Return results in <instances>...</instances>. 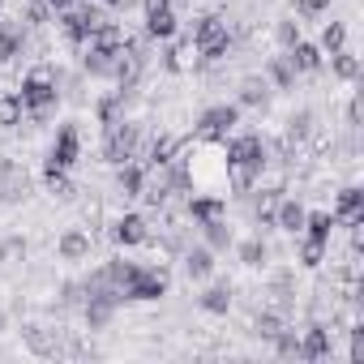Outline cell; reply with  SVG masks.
Instances as JSON below:
<instances>
[{
  "mask_svg": "<svg viewBox=\"0 0 364 364\" xmlns=\"http://www.w3.org/2000/svg\"><path fill=\"white\" fill-rule=\"evenodd\" d=\"M223 146H228V180L236 189H253V180L266 167V141L257 133H240V137H228Z\"/></svg>",
  "mask_w": 364,
  "mask_h": 364,
  "instance_id": "obj_1",
  "label": "cell"
},
{
  "mask_svg": "<svg viewBox=\"0 0 364 364\" xmlns=\"http://www.w3.org/2000/svg\"><path fill=\"white\" fill-rule=\"evenodd\" d=\"M18 99H22V112H26L35 124H43V120L52 116L56 99H60V90H56V73H52V69H35V73H26Z\"/></svg>",
  "mask_w": 364,
  "mask_h": 364,
  "instance_id": "obj_2",
  "label": "cell"
},
{
  "mask_svg": "<svg viewBox=\"0 0 364 364\" xmlns=\"http://www.w3.org/2000/svg\"><path fill=\"white\" fill-rule=\"evenodd\" d=\"M193 52H202L206 60H223L232 52V26L219 14H206L193 22Z\"/></svg>",
  "mask_w": 364,
  "mask_h": 364,
  "instance_id": "obj_3",
  "label": "cell"
},
{
  "mask_svg": "<svg viewBox=\"0 0 364 364\" xmlns=\"http://www.w3.org/2000/svg\"><path fill=\"white\" fill-rule=\"evenodd\" d=\"M56 22H60V35H65L69 43L86 48V39L95 35V26H99V22H107V18H103L99 9H90V5H73V9L56 14Z\"/></svg>",
  "mask_w": 364,
  "mask_h": 364,
  "instance_id": "obj_4",
  "label": "cell"
},
{
  "mask_svg": "<svg viewBox=\"0 0 364 364\" xmlns=\"http://www.w3.org/2000/svg\"><path fill=\"white\" fill-rule=\"evenodd\" d=\"M137 124H129V120H112L107 124V141H103V159L107 163H129V159H137Z\"/></svg>",
  "mask_w": 364,
  "mask_h": 364,
  "instance_id": "obj_5",
  "label": "cell"
},
{
  "mask_svg": "<svg viewBox=\"0 0 364 364\" xmlns=\"http://www.w3.org/2000/svg\"><path fill=\"white\" fill-rule=\"evenodd\" d=\"M77 159H82V133H77V124H60V129H56V141H52V150H48V167L69 171Z\"/></svg>",
  "mask_w": 364,
  "mask_h": 364,
  "instance_id": "obj_6",
  "label": "cell"
},
{
  "mask_svg": "<svg viewBox=\"0 0 364 364\" xmlns=\"http://www.w3.org/2000/svg\"><path fill=\"white\" fill-rule=\"evenodd\" d=\"M236 120H240V112H236L232 103H219V107H206V112H202L198 133H202L206 141H228V133L236 129Z\"/></svg>",
  "mask_w": 364,
  "mask_h": 364,
  "instance_id": "obj_7",
  "label": "cell"
},
{
  "mask_svg": "<svg viewBox=\"0 0 364 364\" xmlns=\"http://www.w3.org/2000/svg\"><path fill=\"white\" fill-rule=\"evenodd\" d=\"M159 296H167V274L154 266H141L137 279L129 283V300H159Z\"/></svg>",
  "mask_w": 364,
  "mask_h": 364,
  "instance_id": "obj_8",
  "label": "cell"
},
{
  "mask_svg": "<svg viewBox=\"0 0 364 364\" xmlns=\"http://www.w3.org/2000/svg\"><path fill=\"white\" fill-rule=\"evenodd\" d=\"M26 52V26L22 18H0V60H18Z\"/></svg>",
  "mask_w": 364,
  "mask_h": 364,
  "instance_id": "obj_9",
  "label": "cell"
},
{
  "mask_svg": "<svg viewBox=\"0 0 364 364\" xmlns=\"http://www.w3.org/2000/svg\"><path fill=\"white\" fill-rule=\"evenodd\" d=\"M116 245H124V249H133V245H146L150 240V223H146V215H124V219H116Z\"/></svg>",
  "mask_w": 364,
  "mask_h": 364,
  "instance_id": "obj_10",
  "label": "cell"
},
{
  "mask_svg": "<svg viewBox=\"0 0 364 364\" xmlns=\"http://www.w3.org/2000/svg\"><path fill=\"white\" fill-rule=\"evenodd\" d=\"M330 330L326 326H309L304 334H300V360H326L330 355Z\"/></svg>",
  "mask_w": 364,
  "mask_h": 364,
  "instance_id": "obj_11",
  "label": "cell"
},
{
  "mask_svg": "<svg viewBox=\"0 0 364 364\" xmlns=\"http://www.w3.org/2000/svg\"><path fill=\"white\" fill-rule=\"evenodd\" d=\"M141 185H146V167L141 163H120L116 167V189L124 193V198H141Z\"/></svg>",
  "mask_w": 364,
  "mask_h": 364,
  "instance_id": "obj_12",
  "label": "cell"
},
{
  "mask_svg": "<svg viewBox=\"0 0 364 364\" xmlns=\"http://www.w3.org/2000/svg\"><path fill=\"white\" fill-rule=\"evenodd\" d=\"M283 56L291 60V69H296V73H317V69H321V48H313V43H304V39H300V43H291Z\"/></svg>",
  "mask_w": 364,
  "mask_h": 364,
  "instance_id": "obj_13",
  "label": "cell"
},
{
  "mask_svg": "<svg viewBox=\"0 0 364 364\" xmlns=\"http://www.w3.org/2000/svg\"><path fill=\"white\" fill-rule=\"evenodd\" d=\"M228 215V202L223 198H210V193H193L189 198V219H198V223H210V219H223Z\"/></svg>",
  "mask_w": 364,
  "mask_h": 364,
  "instance_id": "obj_14",
  "label": "cell"
},
{
  "mask_svg": "<svg viewBox=\"0 0 364 364\" xmlns=\"http://www.w3.org/2000/svg\"><path fill=\"white\" fill-rule=\"evenodd\" d=\"M304 215H309V210H304L300 202H279V206H274V228L300 236V232H304Z\"/></svg>",
  "mask_w": 364,
  "mask_h": 364,
  "instance_id": "obj_15",
  "label": "cell"
},
{
  "mask_svg": "<svg viewBox=\"0 0 364 364\" xmlns=\"http://www.w3.org/2000/svg\"><path fill=\"white\" fill-rule=\"evenodd\" d=\"M334 215H326V210H313V215H304V232L300 236H309V240H317V245H330V236H334Z\"/></svg>",
  "mask_w": 364,
  "mask_h": 364,
  "instance_id": "obj_16",
  "label": "cell"
},
{
  "mask_svg": "<svg viewBox=\"0 0 364 364\" xmlns=\"http://www.w3.org/2000/svg\"><path fill=\"white\" fill-rule=\"evenodd\" d=\"M360 210H364V193H360L355 185H347V189L338 193V210H334V219H343V223H360V219H364Z\"/></svg>",
  "mask_w": 364,
  "mask_h": 364,
  "instance_id": "obj_17",
  "label": "cell"
},
{
  "mask_svg": "<svg viewBox=\"0 0 364 364\" xmlns=\"http://www.w3.org/2000/svg\"><path fill=\"white\" fill-rule=\"evenodd\" d=\"M56 249H60L65 262H82V257H90V236L86 232H65Z\"/></svg>",
  "mask_w": 364,
  "mask_h": 364,
  "instance_id": "obj_18",
  "label": "cell"
},
{
  "mask_svg": "<svg viewBox=\"0 0 364 364\" xmlns=\"http://www.w3.org/2000/svg\"><path fill=\"white\" fill-rule=\"evenodd\" d=\"M146 35H150V39H171V35H176V14H171V9L146 14Z\"/></svg>",
  "mask_w": 364,
  "mask_h": 364,
  "instance_id": "obj_19",
  "label": "cell"
},
{
  "mask_svg": "<svg viewBox=\"0 0 364 364\" xmlns=\"http://www.w3.org/2000/svg\"><path fill=\"white\" fill-rule=\"evenodd\" d=\"M185 270H189V279H206V274L215 270L210 249H189V253H185Z\"/></svg>",
  "mask_w": 364,
  "mask_h": 364,
  "instance_id": "obj_20",
  "label": "cell"
},
{
  "mask_svg": "<svg viewBox=\"0 0 364 364\" xmlns=\"http://www.w3.org/2000/svg\"><path fill=\"white\" fill-rule=\"evenodd\" d=\"M202 232H206V245H210V249H228V245H232L228 219H210V223H202Z\"/></svg>",
  "mask_w": 364,
  "mask_h": 364,
  "instance_id": "obj_21",
  "label": "cell"
},
{
  "mask_svg": "<svg viewBox=\"0 0 364 364\" xmlns=\"http://www.w3.org/2000/svg\"><path fill=\"white\" fill-rule=\"evenodd\" d=\"M330 56H334V73H338L343 82H355V77H360V60H355L347 48H338V52H330Z\"/></svg>",
  "mask_w": 364,
  "mask_h": 364,
  "instance_id": "obj_22",
  "label": "cell"
},
{
  "mask_svg": "<svg viewBox=\"0 0 364 364\" xmlns=\"http://www.w3.org/2000/svg\"><path fill=\"white\" fill-rule=\"evenodd\" d=\"M270 77H274V82H279V86H283V90H291V86H296V77H300V73H296V69H291V60H287V56H274V60H270Z\"/></svg>",
  "mask_w": 364,
  "mask_h": 364,
  "instance_id": "obj_23",
  "label": "cell"
},
{
  "mask_svg": "<svg viewBox=\"0 0 364 364\" xmlns=\"http://www.w3.org/2000/svg\"><path fill=\"white\" fill-rule=\"evenodd\" d=\"M338 48H347V26L343 22H330L321 31V52H338Z\"/></svg>",
  "mask_w": 364,
  "mask_h": 364,
  "instance_id": "obj_24",
  "label": "cell"
},
{
  "mask_svg": "<svg viewBox=\"0 0 364 364\" xmlns=\"http://www.w3.org/2000/svg\"><path fill=\"white\" fill-rule=\"evenodd\" d=\"M240 103H249V107L266 103V82H262V77H245V82H240Z\"/></svg>",
  "mask_w": 364,
  "mask_h": 364,
  "instance_id": "obj_25",
  "label": "cell"
},
{
  "mask_svg": "<svg viewBox=\"0 0 364 364\" xmlns=\"http://www.w3.org/2000/svg\"><path fill=\"white\" fill-rule=\"evenodd\" d=\"M202 309H206V313H228V309H232V291H228V287H210V291L202 296Z\"/></svg>",
  "mask_w": 364,
  "mask_h": 364,
  "instance_id": "obj_26",
  "label": "cell"
},
{
  "mask_svg": "<svg viewBox=\"0 0 364 364\" xmlns=\"http://www.w3.org/2000/svg\"><path fill=\"white\" fill-rule=\"evenodd\" d=\"M321 262H326V245H317V240H309V236H304V245H300V266L317 270Z\"/></svg>",
  "mask_w": 364,
  "mask_h": 364,
  "instance_id": "obj_27",
  "label": "cell"
},
{
  "mask_svg": "<svg viewBox=\"0 0 364 364\" xmlns=\"http://www.w3.org/2000/svg\"><path fill=\"white\" fill-rule=\"evenodd\" d=\"M43 176H48V193H56V198H69V193H73V185H69V176H65L60 167H48Z\"/></svg>",
  "mask_w": 364,
  "mask_h": 364,
  "instance_id": "obj_28",
  "label": "cell"
},
{
  "mask_svg": "<svg viewBox=\"0 0 364 364\" xmlns=\"http://www.w3.org/2000/svg\"><path fill=\"white\" fill-rule=\"evenodd\" d=\"M274 35H279V43H283V52H287L291 43H300V22H296V18H283V22L274 26Z\"/></svg>",
  "mask_w": 364,
  "mask_h": 364,
  "instance_id": "obj_29",
  "label": "cell"
},
{
  "mask_svg": "<svg viewBox=\"0 0 364 364\" xmlns=\"http://www.w3.org/2000/svg\"><path fill=\"white\" fill-rule=\"evenodd\" d=\"M240 257H245L249 266H262V262H266V245H262V240H249V245H240Z\"/></svg>",
  "mask_w": 364,
  "mask_h": 364,
  "instance_id": "obj_30",
  "label": "cell"
},
{
  "mask_svg": "<svg viewBox=\"0 0 364 364\" xmlns=\"http://www.w3.org/2000/svg\"><path fill=\"white\" fill-rule=\"evenodd\" d=\"M279 330H283V321H279V313H262V317H257V334H262V338H274Z\"/></svg>",
  "mask_w": 364,
  "mask_h": 364,
  "instance_id": "obj_31",
  "label": "cell"
},
{
  "mask_svg": "<svg viewBox=\"0 0 364 364\" xmlns=\"http://www.w3.org/2000/svg\"><path fill=\"white\" fill-rule=\"evenodd\" d=\"M330 9V0H296V14L300 18H317V14H326Z\"/></svg>",
  "mask_w": 364,
  "mask_h": 364,
  "instance_id": "obj_32",
  "label": "cell"
},
{
  "mask_svg": "<svg viewBox=\"0 0 364 364\" xmlns=\"http://www.w3.org/2000/svg\"><path fill=\"white\" fill-rule=\"evenodd\" d=\"M43 5H48L52 14H65V9H73V5H82V0H43Z\"/></svg>",
  "mask_w": 364,
  "mask_h": 364,
  "instance_id": "obj_33",
  "label": "cell"
},
{
  "mask_svg": "<svg viewBox=\"0 0 364 364\" xmlns=\"http://www.w3.org/2000/svg\"><path fill=\"white\" fill-rule=\"evenodd\" d=\"M141 9L154 14V9H171V0H141Z\"/></svg>",
  "mask_w": 364,
  "mask_h": 364,
  "instance_id": "obj_34",
  "label": "cell"
},
{
  "mask_svg": "<svg viewBox=\"0 0 364 364\" xmlns=\"http://www.w3.org/2000/svg\"><path fill=\"white\" fill-rule=\"evenodd\" d=\"M103 5H112V9H120V5H129V0H103Z\"/></svg>",
  "mask_w": 364,
  "mask_h": 364,
  "instance_id": "obj_35",
  "label": "cell"
}]
</instances>
